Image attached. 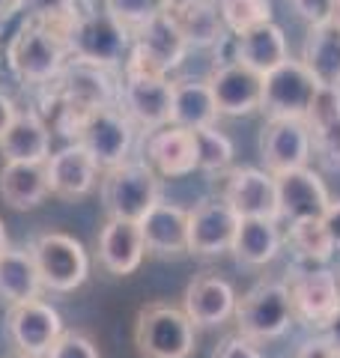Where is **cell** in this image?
Masks as SVG:
<instances>
[{
  "mask_svg": "<svg viewBox=\"0 0 340 358\" xmlns=\"http://www.w3.org/2000/svg\"><path fill=\"white\" fill-rule=\"evenodd\" d=\"M236 305L239 296L230 281H224L218 275H200L188 284L185 299H183V310L185 317L194 322V329H212L221 326L230 317H236Z\"/></svg>",
  "mask_w": 340,
  "mask_h": 358,
  "instance_id": "obj_19",
  "label": "cell"
},
{
  "mask_svg": "<svg viewBox=\"0 0 340 358\" xmlns=\"http://www.w3.org/2000/svg\"><path fill=\"white\" fill-rule=\"evenodd\" d=\"M21 358H27V355H21Z\"/></svg>",
  "mask_w": 340,
  "mask_h": 358,
  "instance_id": "obj_49",
  "label": "cell"
},
{
  "mask_svg": "<svg viewBox=\"0 0 340 358\" xmlns=\"http://www.w3.org/2000/svg\"><path fill=\"white\" fill-rule=\"evenodd\" d=\"M236 42H239V63H245L248 69H254L260 75L275 72L278 66L290 60L287 36H283V30L275 21H266V24H257L251 30L239 33Z\"/></svg>",
  "mask_w": 340,
  "mask_h": 358,
  "instance_id": "obj_25",
  "label": "cell"
},
{
  "mask_svg": "<svg viewBox=\"0 0 340 358\" xmlns=\"http://www.w3.org/2000/svg\"><path fill=\"white\" fill-rule=\"evenodd\" d=\"M323 338L328 341V346H332V350L340 355V310L334 313L332 320L325 322V329H323Z\"/></svg>",
  "mask_w": 340,
  "mask_h": 358,
  "instance_id": "obj_44",
  "label": "cell"
},
{
  "mask_svg": "<svg viewBox=\"0 0 340 358\" xmlns=\"http://www.w3.org/2000/svg\"><path fill=\"white\" fill-rule=\"evenodd\" d=\"M337 358H340V355H337Z\"/></svg>",
  "mask_w": 340,
  "mask_h": 358,
  "instance_id": "obj_50",
  "label": "cell"
},
{
  "mask_svg": "<svg viewBox=\"0 0 340 358\" xmlns=\"http://www.w3.org/2000/svg\"><path fill=\"white\" fill-rule=\"evenodd\" d=\"M212 358H263V352L257 350L254 341H248L245 334H230L215 346Z\"/></svg>",
  "mask_w": 340,
  "mask_h": 358,
  "instance_id": "obj_40",
  "label": "cell"
},
{
  "mask_svg": "<svg viewBox=\"0 0 340 358\" xmlns=\"http://www.w3.org/2000/svg\"><path fill=\"white\" fill-rule=\"evenodd\" d=\"M30 257L39 268L42 287L51 293H72L90 275V257L84 245L69 233H42L33 239Z\"/></svg>",
  "mask_w": 340,
  "mask_h": 358,
  "instance_id": "obj_8",
  "label": "cell"
},
{
  "mask_svg": "<svg viewBox=\"0 0 340 358\" xmlns=\"http://www.w3.org/2000/svg\"><path fill=\"white\" fill-rule=\"evenodd\" d=\"M218 120V108H215V96L209 81H173V120L170 126L179 129H209Z\"/></svg>",
  "mask_w": 340,
  "mask_h": 358,
  "instance_id": "obj_27",
  "label": "cell"
},
{
  "mask_svg": "<svg viewBox=\"0 0 340 358\" xmlns=\"http://www.w3.org/2000/svg\"><path fill=\"white\" fill-rule=\"evenodd\" d=\"M146 254L153 257H183L188 254V209L176 203H155L141 221Z\"/></svg>",
  "mask_w": 340,
  "mask_h": 358,
  "instance_id": "obj_23",
  "label": "cell"
},
{
  "mask_svg": "<svg viewBox=\"0 0 340 358\" xmlns=\"http://www.w3.org/2000/svg\"><path fill=\"white\" fill-rule=\"evenodd\" d=\"M75 143L90 152V159L99 164V171H111L129 162L134 143V122L122 114V108H93L75 117Z\"/></svg>",
  "mask_w": 340,
  "mask_h": 358,
  "instance_id": "obj_3",
  "label": "cell"
},
{
  "mask_svg": "<svg viewBox=\"0 0 340 358\" xmlns=\"http://www.w3.org/2000/svg\"><path fill=\"white\" fill-rule=\"evenodd\" d=\"M230 209L239 218H269L281 221L278 209V182L263 167H236L227 173L224 194Z\"/></svg>",
  "mask_w": 340,
  "mask_h": 358,
  "instance_id": "obj_15",
  "label": "cell"
},
{
  "mask_svg": "<svg viewBox=\"0 0 340 358\" xmlns=\"http://www.w3.org/2000/svg\"><path fill=\"white\" fill-rule=\"evenodd\" d=\"M134 346L141 358H188L194 352V322L183 308L164 301L146 305L134 322Z\"/></svg>",
  "mask_w": 340,
  "mask_h": 358,
  "instance_id": "obj_5",
  "label": "cell"
},
{
  "mask_svg": "<svg viewBox=\"0 0 340 358\" xmlns=\"http://www.w3.org/2000/svg\"><path fill=\"white\" fill-rule=\"evenodd\" d=\"M239 215L230 209L224 197L200 200L194 209H188V254L197 257H218L233 251Z\"/></svg>",
  "mask_w": 340,
  "mask_h": 358,
  "instance_id": "obj_13",
  "label": "cell"
},
{
  "mask_svg": "<svg viewBox=\"0 0 340 358\" xmlns=\"http://www.w3.org/2000/svg\"><path fill=\"white\" fill-rule=\"evenodd\" d=\"M296 358H337V352L328 346V341L323 338V334H316V338L302 343V350H299Z\"/></svg>",
  "mask_w": 340,
  "mask_h": 358,
  "instance_id": "obj_41",
  "label": "cell"
},
{
  "mask_svg": "<svg viewBox=\"0 0 340 358\" xmlns=\"http://www.w3.org/2000/svg\"><path fill=\"white\" fill-rule=\"evenodd\" d=\"M18 117V108H15V102L9 99L6 93H0V138L6 134V129L13 126V120Z\"/></svg>",
  "mask_w": 340,
  "mask_h": 358,
  "instance_id": "obj_43",
  "label": "cell"
},
{
  "mask_svg": "<svg viewBox=\"0 0 340 358\" xmlns=\"http://www.w3.org/2000/svg\"><path fill=\"white\" fill-rule=\"evenodd\" d=\"M21 13H27V21L66 30L81 9H78V0H21Z\"/></svg>",
  "mask_w": 340,
  "mask_h": 358,
  "instance_id": "obj_36",
  "label": "cell"
},
{
  "mask_svg": "<svg viewBox=\"0 0 340 358\" xmlns=\"http://www.w3.org/2000/svg\"><path fill=\"white\" fill-rule=\"evenodd\" d=\"M6 251V230H3V224H0V254Z\"/></svg>",
  "mask_w": 340,
  "mask_h": 358,
  "instance_id": "obj_47",
  "label": "cell"
},
{
  "mask_svg": "<svg viewBox=\"0 0 340 358\" xmlns=\"http://www.w3.org/2000/svg\"><path fill=\"white\" fill-rule=\"evenodd\" d=\"M101 203L108 209V218L143 221L146 212L162 203V182L158 173L146 162H126L111 167L101 176Z\"/></svg>",
  "mask_w": 340,
  "mask_h": 358,
  "instance_id": "obj_4",
  "label": "cell"
},
{
  "mask_svg": "<svg viewBox=\"0 0 340 358\" xmlns=\"http://www.w3.org/2000/svg\"><path fill=\"white\" fill-rule=\"evenodd\" d=\"M188 39L179 30L173 13H164L153 21H146L138 30H132V54L126 66L141 72L170 75L188 54Z\"/></svg>",
  "mask_w": 340,
  "mask_h": 358,
  "instance_id": "obj_10",
  "label": "cell"
},
{
  "mask_svg": "<svg viewBox=\"0 0 340 358\" xmlns=\"http://www.w3.org/2000/svg\"><path fill=\"white\" fill-rule=\"evenodd\" d=\"M275 182H278L281 221H287V224L323 218L325 209L332 206V194H328L323 176L313 167H299V171L278 173Z\"/></svg>",
  "mask_w": 340,
  "mask_h": 358,
  "instance_id": "obj_16",
  "label": "cell"
},
{
  "mask_svg": "<svg viewBox=\"0 0 340 358\" xmlns=\"http://www.w3.org/2000/svg\"><path fill=\"white\" fill-rule=\"evenodd\" d=\"M191 3H200V0H167L170 9H183V6H191Z\"/></svg>",
  "mask_w": 340,
  "mask_h": 358,
  "instance_id": "obj_46",
  "label": "cell"
},
{
  "mask_svg": "<svg viewBox=\"0 0 340 358\" xmlns=\"http://www.w3.org/2000/svg\"><path fill=\"white\" fill-rule=\"evenodd\" d=\"M194 147H197V171L221 173L233 162V141L215 126L209 129H194Z\"/></svg>",
  "mask_w": 340,
  "mask_h": 358,
  "instance_id": "obj_33",
  "label": "cell"
},
{
  "mask_svg": "<svg viewBox=\"0 0 340 358\" xmlns=\"http://www.w3.org/2000/svg\"><path fill=\"white\" fill-rule=\"evenodd\" d=\"M323 227H325V233H328V239H332L334 251H340V200H332V206L325 209Z\"/></svg>",
  "mask_w": 340,
  "mask_h": 358,
  "instance_id": "obj_42",
  "label": "cell"
},
{
  "mask_svg": "<svg viewBox=\"0 0 340 358\" xmlns=\"http://www.w3.org/2000/svg\"><path fill=\"white\" fill-rule=\"evenodd\" d=\"M57 81H60V96L66 99V105H69L75 117L93 108L117 105L120 99V87L113 84L108 69H96V66H87V63L69 60Z\"/></svg>",
  "mask_w": 340,
  "mask_h": 358,
  "instance_id": "obj_18",
  "label": "cell"
},
{
  "mask_svg": "<svg viewBox=\"0 0 340 358\" xmlns=\"http://www.w3.org/2000/svg\"><path fill=\"white\" fill-rule=\"evenodd\" d=\"M311 134H313V152L325 164L340 167V117L320 122V126H311Z\"/></svg>",
  "mask_w": 340,
  "mask_h": 358,
  "instance_id": "obj_37",
  "label": "cell"
},
{
  "mask_svg": "<svg viewBox=\"0 0 340 358\" xmlns=\"http://www.w3.org/2000/svg\"><path fill=\"white\" fill-rule=\"evenodd\" d=\"M290 3L308 27L328 24V21H334V13H337V0H290Z\"/></svg>",
  "mask_w": 340,
  "mask_h": 358,
  "instance_id": "obj_39",
  "label": "cell"
},
{
  "mask_svg": "<svg viewBox=\"0 0 340 358\" xmlns=\"http://www.w3.org/2000/svg\"><path fill=\"white\" fill-rule=\"evenodd\" d=\"M170 13H173L179 30L185 33L188 45H194V48H209V45L215 48L227 36L218 0H200V3H191L183 9H170Z\"/></svg>",
  "mask_w": 340,
  "mask_h": 358,
  "instance_id": "obj_31",
  "label": "cell"
},
{
  "mask_svg": "<svg viewBox=\"0 0 340 358\" xmlns=\"http://www.w3.org/2000/svg\"><path fill=\"white\" fill-rule=\"evenodd\" d=\"M45 176H48V194L75 200L93 192L99 179V164L90 159V152L81 143H72V147H63L60 152L48 155Z\"/></svg>",
  "mask_w": 340,
  "mask_h": 358,
  "instance_id": "obj_20",
  "label": "cell"
},
{
  "mask_svg": "<svg viewBox=\"0 0 340 358\" xmlns=\"http://www.w3.org/2000/svg\"><path fill=\"white\" fill-rule=\"evenodd\" d=\"M302 63L313 72L323 87L340 90V24L328 21L320 27H308V39L302 48Z\"/></svg>",
  "mask_w": 340,
  "mask_h": 358,
  "instance_id": "obj_26",
  "label": "cell"
},
{
  "mask_svg": "<svg viewBox=\"0 0 340 358\" xmlns=\"http://www.w3.org/2000/svg\"><path fill=\"white\" fill-rule=\"evenodd\" d=\"M283 248V233L278 221L269 218H242L236 230L233 254L245 266H266L271 263Z\"/></svg>",
  "mask_w": 340,
  "mask_h": 358,
  "instance_id": "obj_29",
  "label": "cell"
},
{
  "mask_svg": "<svg viewBox=\"0 0 340 358\" xmlns=\"http://www.w3.org/2000/svg\"><path fill=\"white\" fill-rule=\"evenodd\" d=\"M239 334L248 341H275L296 322L290 287L283 281H260L236 305Z\"/></svg>",
  "mask_w": 340,
  "mask_h": 358,
  "instance_id": "obj_6",
  "label": "cell"
},
{
  "mask_svg": "<svg viewBox=\"0 0 340 358\" xmlns=\"http://www.w3.org/2000/svg\"><path fill=\"white\" fill-rule=\"evenodd\" d=\"M283 239L290 242L292 254H296V268H320L332 260V254H334V245L323 227V218L290 224Z\"/></svg>",
  "mask_w": 340,
  "mask_h": 358,
  "instance_id": "obj_32",
  "label": "cell"
},
{
  "mask_svg": "<svg viewBox=\"0 0 340 358\" xmlns=\"http://www.w3.org/2000/svg\"><path fill=\"white\" fill-rule=\"evenodd\" d=\"M15 13H21V0H0V24H6Z\"/></svg>",
  "mask_w": 340,
  "mask_h": 358,
  "instance_id": "obj_45",
  "label": "cell"
},
{
  "mask_svg": "<svg viewBox=\"0 0 340 358\" xmlns=\"http://www.w3.org/2000/svg\"><path fill=\"white\" fill-rule=\"evenodd\" d=\"M206 81L212 87L218 117H248L260 110V102H263V75L248 69L245 63L215 66V72Z\"/></svg>",
  "mask_w": 340,
  "mask_h": 358,
  "instance_id": "obj_17",
  "label": "cell"
},
{
  "mask_svg": "<svg viewBox=\"0 0 340 358\" xmlns=\"http://www.w3.org/2000/svg\"><path fill=\"white\" fill-rule=\"evenodd\" d=\"M146 245L138 221L108 218L99 230V263L111 275H132L143 263Z\"/></svg>",
  "mask_w": 340,
  "mask_h": 358,
  "instance_id": "obj_21",
  "label": "cell"
},
{
  "mask_svg": "<svg viewBox=\"0 0 340 358\" xmlns=\"http://www.w3.org/2000/svg\"><path fill=\"white\" fill-rule=\"evenodd\" d=\"M63 39L69 48V60L96 66V69H113L126 63L132 54V30L122 27L105 6L81 9L63 30Z\"/></svg>",
  "mask_w": 340,
  "mask_h": 358,
  "instance_id": "obj_1",
  "label": "cell"
},
{
  "mask_svg": "<svg viewBox=\"0 0 340 358\" xmlns=\"http://www.w3.org/2000/svg\"><path fill=\"white\" fill-rule=\"evenodd\" d=\"M320 81L302 60H287L275 72L263 75V102L260 110L266 120H304L313 108V99L320 93Z\"/></svg>",
  "mask_w": 340,
  "mask_h": 358,
  "instance_id": "obj_9",
  "label": "cell"
},
{
  "mask_svg": "<svg viewBox=\"0 0 340 358\" xmlns=\"http://www.w3.org/2000/svg\"><path fill=\"white\" fill-rule=\"evenodd\" d=\"M334 21H337V24H340V0H337V13H334Z\"/></svg>",
  "mask_w": 340,
  "mask_h": 358,
  "instance_id": "obj_48",
  "label": "cell"
},
{
  "mask_svg": "<svg viewBox=\"0 0 340 358\" xmlns=\"http://www.w3.org/2000/svg\"><path fill=\"white\" fill-rule=\"evenodd\" d=\"M0 155L3 162L45 164L51 155V131L33 110H18L13 126L0 138Z\"/></svg>",
  "mask_w": 340,
  "mask_h": 358,
  "instance_id": "obj_24",
  "label": "cell"
},
{
  "mask_svg": "<svg viewBox=\"0 0 340 358\" xmlns=\"http://www.w3.org/2000/svg\"><path fill=\"white\" fill-rule=\"evenodd\" d=\"M0 197L13 209H33L48 197V176L45 164L3 162L0 167Z\"/></svg>",
  "mask_w": 340,
  "mask_h": 358,
  "instance_id": "obj_28",
  "label": "cell"
},
{
  "mask_svg": "<svg viewBox=\"0 0 340 358\" xmlns=\"http://www.w3.org/2000/svg\"><path fill=\"white\" fill-rule=\"evenodd\" d=\"M6 331L21 350V355L42 358L51 352L54 341L63 334V322H60V313L51 305H45L42 299H33L6 310Z\"/></svg>",
  "mask_w": 340,
  "mask_h": 358,
  "instance_id": "obj_14",
  "label": "cell"
},
{
  "mask_svg": "<svg viewBox=\"0 0 340 358\" xmlns=\"http://www.w3.org/2000/svg\"><path fill=\"white\" fill-rule=\"evenodd\" d=\"M218 9L227 33L233 36L271 21V0H218Z\"/></svg>",
  "mask_w": 340,
  "mask_h": 358,
  "instance_id": "obj_34",
  "label": "cell"
},
{
  "mask_svg": "<svg viewBox=\"0 0 340 358\" xmlns=\"http://www.w3.org/2000/svg\"><path fill=\"white\" fill-rule=\"evenodd\" d=\"M101 6L129 30H138L146 21L170 13L167 0H101Z\"/></svg>",
  "mask_w": 340,
  "mask_h": 358,
  "instance_id": "obj_35",
  "label": "cell"
},
{
  "mask_svg": "<svg viewBox=\"0 0 340 358\" xmlns=\"http://www.w3.org/2000/svg\"><path fill=\"white\" fill-rule=\"evenodd\" d=\"M143 155L150 167L162 176H188L197 171V147L194 134L179 126H164L150 131L143 143Z\"/></svg>",
  "mask_w": 340,
  "mask_h": 358,
  "instance_id": "obj_22",
  "label": "cell"
},
{
  "mask_svg": "<svg viewBox=\"0 0 340 358\" xmlns=\"http://www.w3.org/2000/svg\"><path fill=\"white\" fill-rule=\"evenodd\" d=\"M260 159L271 176L311 167L313 134L304 120H266L260 131Z\"/></svg>",
  "mask_w": 340,
  "mask_h": 358,
  "instance_id": "obj_11",
  "label": "cell"
},
{
  "mask_svg": "<svg viewBox=\"0 0 340 358\" xmlns=\"http://www.w3.org/2000/svg\"><path fill=\"white\" fill-rule=\"evenodd\" d=\"M45 358H99L96 343L81 331H63Z\"/></svg>",
  "mask_w": 340,
  "mask_h": 358,
  "instance_id": "obj_38",
  "label": "cell"
},
{
  "mask_svg": "<svg viewBox=\"0 0 340 358\" xmlns=\"http://www.w3.org/2000/svg\"><path fill=\"white\" fill-rule=\"evenodd\" d=\"M66 63H69V48H66L63 30L39 24V21H24V27L9 45V66L24 84L57 81Z\"/></svg>",
  "mask_w": 340,
  "mask_h": 358,
  "instance_id": "obj_2",
  "label": "cell"
},
{
  "mask_svg": "<svg viewBox=\"0 0 340 358\" xmlns=\"http://www.w3.org/2000/svg\"><path fill=\"white\" fill-rule=\"evenodd\" d=\"M296 320H302L311 329H325V322L340 310V278L332 268H292V278L287 281Z\"/></svg>",
  "mask_w": 340,
  "mask_h": 358,
  "instance_id": "obj_12",
  "label": "cell"
},
{
  "mask_svg": "<svg viewBox=\"0 0 340 358\" xmlns=\"http://www.w3.org/2000/svg\"><path fill=\"white\" fill-rule=\"evenodd\" d=\"M39 289H42V278L30 251L6 248L0 254V301H6L13 308L21 305V301L39 299Z\"/></svg>",
  "mask_w": 340,
  "mask_h": 358,
  "instance_id": "obj_30",
  "label": "cell"
},
{
  "mask_svg": "<svg viewBox=\"0 0 340 358\" xmlns=\"http://www.w3.org/2000/svg\"><path fill=\"white\" fill-rule=\"evenodd\" d=\"M117 102L134 126L158 131L170 126V120H173V78L126 66Z\"/></svg>",
  "mask_w": 340,
  "mask_h": 358,
  "instance_id": "obj_7",
  "label": "cell"
}]
</instances>
